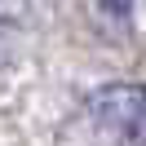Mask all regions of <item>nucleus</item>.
<instances>
[{"label": "nucleus", "mask_w": 146, "mask_h": 146, "mask_svg": "<svg viewBox=\"0 0 146 146\" xmlns=\"http://www.w3.org/2000/svg\"><path fill=\"white\" fill-rule=\"evenodd\" d=\"M89 115L115 133H133L146 119V89L142 84H102L89 93Z\"/></svg>", "instance_id": "nucleus-1"}, {"label": "nucleus", "mask_w": 146, "mask_h": 146, "mask_svg": "<svg viewBox=\"0 0 146 146\" xmlns=\"http://www.w3.org/2000/svg\"><path fill=\"white\" fill-rule=\"evenodd\" d=\"M27 22V0H0V31H13Z\"/></svg>", "instance_id": "nucleus-2"}, {"label": "nucleus", "mask_w": 146, "mask_h": 146, "mask_svg": "<svg viewBox=\"0 0 146 146\" xmlns=\"http://www.w3.org/2000/svg\"><path fill=\"white\" fill-rule=\"evenodd\" d=\"M98 9L106 13V18H115V22H124L128 13H133V0H98Z\"/></svg>", "instance_id": "nucleus-3"}]
</instances>
